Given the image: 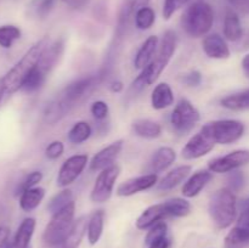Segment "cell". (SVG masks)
<instances>
[{"label":"cell","instance_id":"6da1fadb","mask_svg":"<svg viewBox=\"0 0 249 248\" xmlns=\"http://www.w3.org/2000/svg\"><path fill=\"white\" fill-rule=\"evenodd\" d=\"M177 41L178 38L174 31L169 29V31L165 32L160 49H158L157 53L155 55L156 57H153L150 65L146 66L143 70H141L140 74L134 80L131 88L135 89V91H140L145 87L153 84L160 78V75L162 74V72L169 65L170 60L174 56L175 50H177Z\"/></svg>","mask_w":249,"mask_h":248},{"label":"cell","instance_id":"7a4b0ae2","mask_svg":"<svg viewBox=\"0 0 249 248\" xmlns=\"http://www.w3.org/2000/svg\"><path fill=\"white\" fill-rule=\"evenodd\" d=\"M49 44V39L43 38L40 40L36 41L34 45H32L28 50L26 51L23 56L19 58L18 62L1 78L2 84L5 88V94L10 95L14 94V92L18 91L22 89V85H23L24 80L27 79V77L29 75V73L33 71V68L36 67V63H38L39 58H40L41 53L44 51V49L46 48V45Z\"/></svg>","mask_w":249,"mask_h":248},{"label":"cell","instance_id":"3957f363","mask_svg":"<svg viewBox=\"0 0 249 248\" xmlns=\"http://www.w3.org/2000/svg\"><path fill=\"white\" fill-rule=\"evenodd\" d=\"M214 24L213 6L206 0L191 2L181 16V27L191 38L206 35Z\"/></svg>","mask_w":249,"mask_h":248},{"label":"cell","instance_id":"277c9868","mask_svg":"<svg viewBox=\"0 0 249 248\" xmlns=\"http://www.w3.org/2000/svg\"><path fill=\"white\" fill-rule=\"evenodd\" d=\"M212 221L218 229H228L237 218V199L232 190L223 187L212 196L208 206Z\"/></svg>","mask_w":249,"mask_h":248},{"label":"cell","instance_id":"5b68a950","mask_svg":"<svg viewBox=\"0 0 249 248\" xmlns=\"http://www.w3.org/2000/svg\"><path fill=\"white\" fill-rule=\"evenodd\" d=\"M74 213L75 203L72 201L67 206L63 207L61 211L53 214L43 232V242L48 247L53 248L58 243L62 242L63 238L72 229L73 223H74Z\"/></svg>","mask_w":249,"mask_h":248},{"label":"cell","instance_id":"8992f818","mask_svg":"<svg viewBox=\"0 0 249 248\" xmlns=\"http://www.w3.org/2000/svg\"><path fill=\"white\" fill-rule=\"evenodd\" d=\"M102 75H88V77L79 78L74 82L70 83L65 89L61 91L55 100L57 106L65 112V116L78 104L82 101L84 97H87L88 94L92 91L97 87L99 83H101Z\"/></svg>","mask_w":249,"mask_h":248},{"label":"cell","instance_id":"52a82bcc","mask_svg":"<svg viewBox=\"0 0 249 248\" xmlns=\"http://www.w3.org/2000/svg\"><path fill=\"white\" fill-rule=\"evenodd\" d=\"M246 130L245 124L236 119H220L204 124L201 131L206 134L215 143L230 145L243 136Z\"/></svg>","mask_w":249,"mask_h":248},{"label":"cell","instance_id":"ba28073f","mask_svg":"<svg viewBox=\"0 0 249 248\" xmlns=\"http://www.w3.org/2000/svg\"><path fill=\"white\" fill-rule=\"evenodd\" d=\"M199 112L187 99H181L170 114V124L180 135L191 131L199 121Z\"/></svg>","mask_w":249,"mask_h":248},{"label":"cell","instance_id":"9c48e42d","mask_svg":"<svg viewBox=\"0 0 249 248\" xmlns=\"http://www.w3.org/2000/svg\"><path fill=\"white\" fill-rule=\"evenodd\" d=\"M119 174H121V168L117 164L101 170L97 175L94 186H92L90 199L94 203H105L108 201L111 198Z\"/></svg>","mask_w":249,"mask_h":248},{"label":"cell","instance_id":"30bf717a","mask_svg":"<svg viewBox=\"0 0 249 248\" xmlns=\"http://www.w3.org/2000/svg\"><path fill=\"white\" fill-rule=\"evenodd\" d=\"M88 164L87 155H74L65 160L58 170L56 184L58 187H67L75 181Z\"/></svg>","mask_w":249,"mask_h":248},{"label":"cell","instance_id":"8fae6325","mask_svg":"<svg viewBox=\"0 0 249 248\" xmlns=\"http://www.w3.org/2000/svg\"><path fill=\"white\" fill-rule=\"evenodd\" d=\"M247 164H249V150H236L228 155L212 159L208 164V169L212 173L223 174Z\"/></svg>","mask_w":249,"mask_h":248},{"label":"cell","instance_id":"7c38bea8","mask_svg":"<svg viewBox=\"0 0 249 248\" xmlns=\"http://www.w3.org/2000/svg\"><path fill=\"white\" fill-rule=\"evenodd\" d=\"M249 242V198L243 202L242 213L236 225L231 229L225 237V243L229 247H240Z\"/></svg>","mask_w":249,"mask_h":248},{"label":"cell","instance_id":"4fadbf2b","mask_svg":"<svg viewBox=\"0 0 249 248\" xmlns=\"http://www.w3.org/2000/svg\"><path fill=\"white\" fill-rule=\"evenodd\" d=\"M214 145L215 142L212 139L199 131L198 134L194 135L187 141V143L182 148L181 156L185 159H197V158L208 155L214 148Z\"/></svg>","mask_w":249,"mask_h":248},{"label":"cell","instance_id":"5bb4252c","mask_svg":"<svg viewBox=\"0 0 249 248\" xmlns=\"http://www.w3.org/2000/svg\"><path fill=\"white\" fill-rule=\"evenodd\" d=\"M157 174H146L140 175V177H130L125 180L117 187V195L121 197H129L133 195L139 194V192L146 191L158 184Z\"/></svg>","mask_w":249,"mask_h":248},{"label":"cell","instance_id":"9a60e30c","mask_svg":"<svg viewBox=\"0 0 249 248\" xmlns=\"http://www.w3.org/2000/svg\"><path fill=\"white\" fill-rule=\"evenodd\" d=\"M123 140H117L114 142L109 143L108 146H106L102 150H100L90 160V170L91 172H101V170L113 165L114 160H116V158L118 157L122 148H123Z\"/></svg>","mask_w":249,"mask_h":248},{"label":"cell","instance_id":"2e32d148","mask_svg":"<svg viewBox=\"0 0 249 248\" xmlns=\"http://www.w3.org/2000/svg\"><path fill=\"white\" fill-rule=\"evenodd\" d=\"M168 216H170V213L167 202L153 204L140 214V216L136 219L135 225L139 230H148L151 226L160 223V221H163Z\"/></svg>","mask_w":249,"mask_h":248},{"label":"cell","instance_id":"e0dca14e","mask_svg":"<svg viewBox=\"0 0 249 248\" xmlns=\"http://www.w3.org/2000/svg\"><path fill=\"white\" fill-rule=\"evenodd\" d=\"M202 48L208 57L224 60L230 57V48L220 34H209L202 41Z\"/></svg>","mask_w":249,"mask_h":248},{"label":"cell","instance_id":"ac0fdd59","mask_svg":"<svg viewBox=\"0 0 249 248\" xmlns=\"http://www.w3.org/2000/svg\"><path fill=\"white\" fill-rule=\"evenodd\" d=\"M63 46H65L63 41L60 39V40L53 41V44H48L43 53H41L40 58L36 63V67L45 75H48L50 71L55 67L56 63L58 62L63 53Z\"/></svg>","mask_w":249,"mask_h":248},{"label":"cell","instance_id":"d6986e66","mask_svg":"<svg viewBox=\"0 0 249 248\" xmlns=\"http://www.w3.org/2000/svg\"><path fill=\"white\" fill-rule=\"evenodd\" d=\"M212 177H213V174H212V172L209 169H203L196 172L186 180V182L182 186V196L186 197V198H194V197H196L208 185Z\"/></svg>","mask_w":249,"mask_h":248},{"label":"cell","instance_id":"ffe728a7","mask_svg":"<svg viewBox=\"0 0 249 248\" xmlns=\"http://www.w3.org/2000/svg\"><path fill=\"white\" fill-rule=\"evenodd\" d=\"M36 221L34 218H26L17 229L11 242L7 243L5 248H29L34 230H36Z\"/></svg>","mask_w":249,"mask_h":248},{"label":"cell","instance_id":"44dd1931","mask_svg":"<svg viewBox=\"0 0 249 248\" xmlns=\"http://www.w3.org/2000/svg\"><path fill=\"white\" fill-rule=\"evenodd\" d=\"M88 220L89 219H87V216L78 218L73 223L72 229L67 233V236L63 238L62 242H60L53 248H79L80 243H82L83 238H84L85 233H87Z\"/></svg>","mask_w":249,"mask_h":248},{"label":"cell","instance_id":"7402d4cb","mask_svg":"<svg viewBox=\"0 0 249 248\" xmlns=\"http://www.w3.org/2000/svg\"><path fill=\"white\" fill-rule=\"evenodd\" d=\"M191 170L192 167L187 164L174 168L169 173H167V175H164V177H162V180L158 182L157 190L158 191H170V190L175 189L178 185H180L187 179Z\"/></svg>","mask_w":249,"mask_h":248},{"label":"cell","instance_id":"603a6c76","mask_svg":"<svg viewBox=\"0 0 249 248\" xmlns=\"http://www.w3.org/2000/svg\"><path fill=\"white\" fill-rule=\"evenodd\" d=\"M158 36L150 35L142 45L139 49L138 53L135 55V60H134V66L136 70H143L146 66L150 65L151 61L155 57L156 53H157L158 48Z\"/></svg>","mask_w":249,"mask_h":248},{"label":"cell","instance_id":"cb8c5ba5","mask_svg":"<svg viewBox=\"0 0 249 248\" xmlns=\"http://www.w3.org/2000/svg\"><path fill=\"white\" fill-rule=\"evenodd\" d=\"M224 36L230 41H238L243 36V28L241 19L235 10L230 9L224 16Z\"/></svg>","mask_w":249,"mask_h":248},{"label":"cell","instance_id":"d4e9b609","mask_svg":"<svg viewBox=\"0 0 249 248\" xmlns=\"http://www.w3.org/2000/svg\"><path fill=\"white\" fill-rule=\"evenodd\" d=\"M177 159V153L172 147L163 146L158 148L151 158V169L153 173H162L167 170Z\"/></svg>","mask_w":249,"mask_h":248},{"label":"cell","instance_id":"484cf974","mask_svg":"<svg viewBox=\"0 0 249 248\" xmlns=\"http://www.w3.org/2000/svg\"><path fill=\"white\" fill-rule=\"evenodd\" d=\"M174 104V92L168 83L156 85L151 95V105L155 109H164Z\"/></svg>","mask_w":249,"mask_h":248},{"label":"cell","instance_id":"4316f807","mask_svg":"<svg viewBox=\"0 0 249 248\" xmlns=\"http://www.w3.org/2000/svg\"><path fill=\"white\" fill-rule=\"evenodd\" d=\"M133 131L142 139H157L162 134V126L151 119H136L131 124Z\"/></svg>","mask_w":249,"mask_h":248},{"label":"cell","instance_id":"83f0119b","mask_svg":"<svg viewBox=\"0 0 249 248\" xmlns=\"http://www.w3.org/2000/svg\"><path fill=\"white\" fill-rule=\"evenodd\" d=\"M104 225H105V212L102 209L94 212L88 220V230L87 236L88 241L91 246L96 245L101 238L102 232H104Z\"/></svg>","mask_w":249,"mask_h":248},{"label":"cell","instance_id":"f1b7e54d","mask_svg":"<svg viewBox=\"0 0 249 248\" xmlns=\"http://www.w3.org/2000/svg\"><path fill=\"white\" fill-rule=\"evenodd\" d=\"M45 197V190L43 187H33L19 196V207L23 212H32L41 203Z\"/></svg>","mask_w":249,"mask_h":248},{"label":"cell","instance_id":"f546056e","mask_svg":"<svg viewBox=\"0 0 249 248\" xmlns=\"http://www.w3.org/2000/svg\"><path fill=\"white\" fill-rule=\"evenodd\" d=\"M220 104L224 108H228L230 111H246V109H249V89H245L242 91L235 92V94L223 97Z\"/></svg>","mask_w":249,"mask_h":248},{"label":"cell","instance_id":"4dcf8cb0","mask_svg":"<svg viewBox=\"0 0 249 248\" xmlns=\"http://www.w3.org/2000/svg\"><path fill=\"white\" fill-rule=\"evenodd\" d=\"M55 4L56 0H31L27 6V14L32 18L43 19L50 14Z\"/></svg>","mask_w":249,"mask_h":248},{"label":"cell","instance_id":"1f68e13d","mask_svg":"<svg viewBox=\"0 0 249 248\" xmlns=\"http://www.w3.org/2000/svg\"><path fill=\"white\" fill-rule=\"evenodd\" d=\"M91 133L92 129L88 122H77L68 131V141L71 143H74V145H80L91 136Z\"/></svg>","mask_w":249,"mask_h":248},{"label":"cell","instance_id":"d6a6232c","mask_svg":"<svg viewBox=\"0 0 249 248\" xmlns=\"http://www.w3.org/2000/svg\"><path fill=\"white\" fill-rule=\"evenodd\" d=\"M134 19H135L136 28L140 31H147L155 24L156 21V12L152 7L150 6H141L134 14Z\"/></svg>","mask_w":249,"mask_h":248},{"label":"cell","instance_id":"836d02e7","mask_svg":"<svg viewBox=\"0 0 249 248\" xmlns=\"http://www.w3.org/2000/svg\"><path fill=\"white\" fill-rule=\"evenodd\" d=\"M21 38V29L12 24L0 26V46L4 49H10L12 44Z\"/></svg>","mask_w":249,"mask_h":248},{"label":"cell","instance_id":"e575fe53","mask_svg":"<svg viewBox=\"0 0 249 248\" xmlns=\"http://www.w3.org/2000/svg\"><path fill=\"white\" fill-rule=\"evenodd\" d=\"M72 197L73 194L70 189H65L58 192V194H56L55 196L51 197V199L48 203L49 213H51V215H53L56 212L61 211L63 207H66L70 202L73 201Z\"/></svg>","mask_w":249,"mask_h":248},{"label":"cell","instance_id":"d590c367","mask_svg":"<svg viewBox=\"0 0 249 248\" xmlns=\"http://www.w3.org/2000/svg\"><path fill=\"white\" fill-rule=\"evenodd\" d=\"M165 202H167L170 216H174V218H182V216L189 215L190 212H191V204H190V202L186 201L185 198L175 197V198L168 199V201Z\"/></svg>","mask_w":249,"mask_h":248},{"label":"cell","instance_id":"8d00e7d4","mask_svg":"<svg viewBox=\"0 0 249 248\" xmlns=\"http://www.w3.org/2000/svg\"><path fill=\"white\" fill-rule=\"evenodd\" d=\"M45 79H46V75L44 74V73L36 66V67L33 68V71L29 73L27 79L24 80L23 85H22V90L26 92L36 91V90L40 89V88L43 87Z\"/></svg>","mask_w":249,"mask_h":248},{"label":"cell","instance_id":"74e56055","mask_svg":"<svg viewBox=\"0 0 249 248\" xmlns=\"http://www.w3.org/2000/svg\"><path fill=\"white\" fill-rule=\"evenodd\" d=\"M167 233L168 225L164 221H160V223L155 224V225L148 229L147 235L145 237V245L148 247V246L153 245V243L158 242L163 238H167Z\"/></svg>","mask_w":249,"mask_h":248},{"label":"cell","instance_id":"f35d334b","mask_svg":"<svg viewBox=\"0 0 249 248\" xmlns=\"http://www.w3.org/2000/svg\"><path fill=\"white\" fill-rule=\"evenodd\" d=\"M43 179V174L40 172H32L24 177L23 180L21 181V184L17 186L16 189V196H21L24 191L29 189H33L36 187V185H38L39 182L41 181Z\"/></svg>","mask_w":249,"mask_h":248},{"label":"cell","instance_id":"ab89813d","mask_svg":"<svg viewBox=\"0 0 249 248\" xmlns=\"http://www.w3.org/2000/svg\"><path fill=\"white\" fill-rule=\"evenodd\" d=\"M189 1L190 0H164L162 11L164 19H169L180 7L186 5Z\"/></svg>","mask_w":249,"mask_h":248},{"label":"cell","instance_id":"60d3db41","mask_svg":"<svg viewBox=\"0 0 249 248\" xmlns=\"http://www.w3.org/2000/svg\"><path fill=\"white\" fill-rule=\"evenodd\" d=\"M90 112H91V114L94 116L95 119L102 121V119H105L108 116V105L105 101H95L94 104L91 105V107H90Z\"/></svg>","mask_w":249,"mask_h":248},{"label":"cell","instance_id":"b9f144b4","mask_svg":"<svg viewBox=\"0 0 249 248\" xmlns=\"http://www.w3.org/2000/svg\"><path fill=\"white\" fill-rule=\"evenodd\" d=\"M63 151H65V145L61 141L56 140L49 143L48 147L45 148V156L51 160L57 159L58 157L62 156Z\"/></svg>","mask_w":249,"mask_h":248},{"label":"cell","instance_id":"7bdbcfd3","mask_svg":"<svg viewBox=\"0 0 249 248\" xmlns=\"http://www.w3.org/2000/svg\"><path fill=\"white\" fill-rule=\"evenodd\" d=\"M228 182L229 189L232 190L233 192L240 191L243 187V185H245V175H243L242 172L231 173L230 177H229L228 179Z\"/></svg>","mask_w":249,"mask_h":248},{"label":"cell","instance_id":"ee69618b","mask_svg":"<svg viewBox=\"0 0 249 248\" xmlns=\"http://www.w3.org/2000/svg\"><path fill=\"white\" fill-rule=\"evenodd\" d=\"M182 83L189 87H198L202 83V74L198 71H191L182 77Z\"/></svg>","mask_w":249,"mask_h":248},{"label":"cell","instance_id":"f6af8a7d","mask_svg":"<svg viewBox=\"0 0 249 248\" xmlns=\"http://www.w3.org/2000/svg\"><path fill=\"white\" fill-rule=\"evenodd\" d=\"M61 1L72 10H82L89 5L90 0H61Z\"/></svg>","mask_w":249,"mask_h":248},{"label":"cell","instance_id":"bcb514c9","mask_svg":"<svg viewBox=\"0 0 249 248\" xmlns=\"http://www.w3.org/2000/svg\"><path fill=\"white\" fill-rule=\"evenodd\" d=\"M228 1L236 10L249 15V0H228Z\"/></svg>","mask_w":249,"mask_h":248},{"label":"cell","instance_id":"7dc6e473","mask_svg":"<svg viewBox=\"0 0 249 248\" xmlns=\"http://www.w3.org/2000/svg\"><path fill=\"white\" fill-rule=\"evenodd\" d=\"M10 229L7 226H0V248H5L9 243Z\"/></svg>","mask_w":249,"mask_h":248},{"label":"cell","instance_id":"c3c4849f","mask_svg":"<svg viewBox=\"0 0 249 248\" xmlns=\"http://www.w3.org/2000/svg\"><path fill=\"white\" fill-rule=\"evenodd\" d=\"M170 241L167 238H163V240L158 241V242L153 243V245L148 246V248H169Z\"/></svg>","mask_w":249,"mask_h":248},{"label":"cell","instance_id":"681fc988","mask_svg":"<svg viewBox=\"0 0 249 248\" xmlns=\"http://www.w3.org/2000/svg\"><path fill=\"white\" fill-rule=\"evenodd\" d=\"M123 83L119 82V80H114V82H112L111 85H109V89L113 92H121L122 90H123Z\"/></svg>","mask_w":249,"mask_h":248},{"label":"cell","instance_id":"f907efd6","mask_svg":"<svg viewBox=\"0 0 249 248\" xmlns=\"http://www.w3.org/2000/svg\"><path fill=\"white\" fill-rule=\"evenodd\" d=\"M242 70H243V73L246 74V77L249 78V53L243 57L242 60Z\"/></svg>","mask_w":249,"mask_h":248},{"label":"cell","instance_id":"816d5d0a","mask_svg":"<svg viewBox=\"0 0 249 248\" xmlns=\"http://www.w3.org/2000/svg\"><path fill=\"white\" fill-rule=\"evenodd\" d=\"M134 1H135V9L138 10L139 7L146 6V5L148 4V1H150V0H134Z\"/></svg>","mask_w":249,"mask_h":248},{"label":"cell","instance_id":"f5cc1de1","mask_svg":"<svg viewBox=\"0 0 249 248\" xmlns=\"http://www.w3.org/2000/svg\"><path fill=\"white\" fill-rule=\"evenodd\" d=\"M4 95H5V88H4V84H2V79H0V102H1Z\"/></svg>","mask_w":249,"mask_h":248},{"label":"cell","instance_id":"db71d44e","mask_svg":"<svg viewBox=\"0 0 249 248\" xmlns=\"http://www.w3.org/2000/svg\"><path fill=\"white\" fill-rule=\"evenodd\" d=\"M243 45H245V48H249V32L247 33V36H246Z\"/></svg>","mask_w":249,"mask_h":248}]
</instances>
